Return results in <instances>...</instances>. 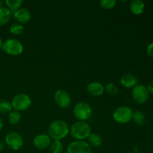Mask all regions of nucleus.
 I'll use <instances>...</instances> for the list:
<instances>
[{
	"mask_svg": "<svg viewBox=\"0 0 153 153\" xmlns=\"http://www.w3.org/2000/svg\"><path fill=\"white\" fill-rule=\"evenodd\" d=\"M55 100L57 105L61 108H67L71 104L70 94L64 90H59L55 92Z\"/></svg>",
	"mask_w": 153,
	"mask_h": 153,
	"instance_id": "9d476101",
	"label": "nucleus"
},
{
	"mask_svg": "<svg viewBox=\"0 0 153 153\" xmlns=\"http://www.w3.org/2000/svg\"><path fill=\"white\" fill-rule=\"evenodd\" d=\"M15 19L19 23H26L31 19V13L26 8H19L13 13Z\"/></svg>",
	"mask_w": 153,
	"mask_h": 153,
	"instance_id": "ddd939ff",
	"label": "nucleus"
},
{
	"mask_svg": "<svg viewBox=\"0 0 153 153\" xmlns=\"http://www.w3.org/2000/svg\"><path fill=\"white\" fill-rule=\"evenodd\" d=\"M5 143L12 150H19L23 145V140L17 132H10L6 135Z\"/></svg>",
	"mask_w": 153,
	"mask_h": 153,
	"instance_id": "6e6552de",
	"label": "nucleus"
},
{
	"mask_svg": "<svg viewBox=\"0 0 153 153\" xmlns=\"http://www.w3.org/2000/svg\"><path fill=\"white\" fill-rule=\"evenodd\" d=\"M130 10L131 13L135 15H140L143 12L145 8V4L140 0H133L130 3Z\"/></svg>",
	"mask_w": 153,
	"mask_h": 153,
	"instance_id": "2eb2a0df",
	"label": "nucleus"
},
{
	"mask_svg": "<svg viewBox=\"0 0 153 153\" xmlns=\"http://www.w3.org/2000/svg\"><path fill=\"white\" fill-rule=\"evenodd\" d=\"M4 143H3L2 141H0V152H1V151L4 149Z\"/></svg>",
	"mask_w": 153,
	"mask_h": 153,
	"instance_id": "cd10ccee",
	"label": "nucleus"
},
{
	"mask_svg": "<svg viewBox=\"0 0 153 153\" xmlns=\"http://www.w3.org/2000/svg\"><path fill=\"white\" fill-rule=\"evenodd\" d=\"M11 11L7 7H0V26L6 25L10 21Z\"/></svg>",
	"mask_w": 153,
	"mask_h": 153,
	"instance_id": "dca6fc26",
	"label": "nucleus"
},
{
	"mask_svg": "<svg viewBox=\"0 0 153 153\" xmlns=\"http://www.w3.org/2000/svg\"><path fill=\"white\" fill-rule=\"evenodd\" d=\"M21 119V115L16 111H13L9 113L8 115V121L10 124L12 125H16V124L19 123Z\"/></svg>",
	"mask_w": 153,
	"mask_h": 153,
	"instance_id": "4be33fe9",
	"label": "nucleus"
},
{
	"mask_svg": "<svg viewBox=\"0 0 153 153\" xmlns=\"http://www.w3.org/2000/svg\"><path fill=\"white\" fill-rule=\"evenodd\" d=\"M88 138L90 144L92 145L94 147H98L102 145V138L99 134H91Z\"/></svg>",
	"mask_w": 153,
	"mask_h": 153,
	"instance_id": "aec40b11",
	"label": "nucleus"
},
{
	"mask_svg": "<svg viewBox=\"0 0 153 153\" xmlns=\"http://www.w3.org/2000/svg\"><path fill=\"white\" fill-rule=\"evenodd\" d=\"M3 4H4V1H0V7H3Z\"/></svg>",
	"mask_w": 153,
	"mask_h": 153,
	"instance_id": "7c9ffc66",
	"label": "nucleus"
},
{
	"mask_svg": "<svg viewBox=\"0 0 153 153\" xmlns=\"http://www.w3.org/2000/svg\"><path fill=\"white\" fill-rule=\"evenodd\" d=\"M11 105L16 111H25L31 106V100L27 94H19L13 97Z\"/></svg>",
	"mask_w": 153,
	"mask_h": 153,
	"instance_id": "423d86ee",
	"label": "nucleus"
},
{
	"mask_svg": "<svg viewBox=\"0 0 153 153\" xmlns=\"http://www.w3.org/2000/svg\"><path fill=\"white\" fill-rule=\"evenodd\" d=\"M147 90L149 92H150L151 94H153V81L149 82V84L148 85V87H147Z\"/></svg>",
	"mask_w": 153,
	"mask_h": 153,
	"instance_id": "bb28decb",
	"label": "nucleus"
},
{
	"mask_svg": "<svg viewBox=\"0 0 153 153\" xmlns=\"http://www.w3.org/2000/svg\"><path fill=\"white\" fill-rule=\"evenodd\" d=\"M12 105L9 101L6 100H0V113L3 114H8L11 111Z\"/></svg>",
	"mask_w": 153,
	"mask_h": 153,
	"instance_id": "6ab92c4d",
	"label": "nucleus"
},
{
	"mask_svg": "<svg viewBox=\"0 0 153 153\" xmlns=\"http://www.w3.org/2000/svg\"><path fill=\"white\" fill-rule=\"evenodd\" d=\"M24 31V26L20 23H14L10 27V31L14 35L21 34Z\"/></svg>",
	"mask_w": 153,
	"mask_h": 153,
	"instance_id": "5701e85b",
	"label": "nucleus"
},
{
	"mask_svg": "<svg viewBox=\"0 0 153 153\" xmlns=\"http://www.w3.org/2000/svg\"><path fill=\"white\" fill-rule=\"evenodd\" d=\"M87 91L92 97H100L104 93L105 87L100 82H91L87 87Z\"/></svg>",
	"mask_w": 153,
	"mask_h": 153,
	"instance_id": "f8f14e48",
	"label": "nucleus"
},
{
	"mask_svg": "<svg viewBox=\"0 0 153 153\" xmlns=\"http://www.w3.org/2000/svg\"><path fill=\"white\" fill-rule=\"evenodd\" d=\"M131 94L134 101L138 104L146 102L149 98V91L147 88L143 85H137L134 87Z\"/></svg>",
	"mask_w": 153,
	"mask_h": 153,
	"instance_id": "0eeeda50",
	"label": "nucleus"
},
{
	"mask_svg": "<svg viewBox=\"0 0 153 153\" xmlns=\"http://www.w3.org/2000/svg\"><path fill=\"white\" fill-rule=\"evenodd\" d=\"M131 120H133L134 123L137 124V126H141L145 123L146 117H145V115L143 112L140 111H136L133 112L132 119Z\"/></svg>",
	"mask_w": 153,
	"mask_h": 153,
	"instance_id": "f3484780",
	"label": "nucleus"
},
{
	"mask_svg": "<svg viewBox=\"0 0 153 153\" xmlns=\"http://www.w3.org/2000/svg\"><path fill=\"white\" fill-rule=\"evenodd\" d=\"M92 112L93 111L91 105L84 102L77 103L73 109V114L76 119L79 120V121H83V122H85L91 118Z\"/></svg>",
	"mask_w": 153,
	"mask_h": 153,
	"instance_id": "20e7f679",
	"label": "nucleus"
},
{
	"mask_svg": "<svg viewBox=\"0 0 153 153\" xmlns=\"http://www.w3.org/2000/svg\"><path fill=\"white\" fill-rule=\"evenodd\" d=\"M146 51H147L148 55L153 58V42L151 43L150 44H149V46H147V49H146Z\"/></svg>",
	"mask_w": 153,
	"mask_h": 153,
	"instance_id": "a878e982",
	"label": "nucleus"
},
{
	"mask_svg": "<svg viewBox=\"0 0 153 153\" xmlns=\"http://www.w3.org/2000/svg\"><path fill=\"white\" fill-rule=\"evenodd\" d=\"M50 152L52 153H61L64 149V146L61 140H54L50 143Z\"/></svg>",
	"mask_w": 153,
	"mask_h": 153,
	"instance_id": "412c9836",
	"label": "nucleus"
},
{
	"mask_svg": "<svg viewBox=\"0 0 153 153\" xmlns=\"http://www.w3.org/2000/svg\"><path fill=\"white\" fill-rule=\"evenodd\" d=\"M91 127L86 122L78 121L71 126L70 129V135L76 140H83L91 134Z\"/></svg>",
	"mask_w": 153,
	"mask_h": 153,
	"instance_id": "f03ea898",
	"label": "nucleus"
},
{
	"mask_svg": "<svg viewBox=\"0 0 153 153\" xmlns=\"http://www.w3.org/2000/svg\"><path fill=\"white\" fill-rule=\"evenodd\" d=\"M2 44H3V42H2V40H1V37H0V49L2 47Z\"/></svg>",
	"mask_w": 153,
	"mask_h": 153,
	"instance_id": "c756f323",
	"label": "nucleus"
},
{
	"mask_svg": "<svg viewBox=\"0 0 153 153\" xmlns=\"http://www.w3.org/2000/svg\"><path fill=\"white\" fill-rule=\"evenodd\" d=\"M120 83L123 87L126 88H134L137 84V79L135 76L130 73L123 75L120 79Z\"/></svg>",
	"mask_w": 153,
	"mask_h": 153,
	"instance_id": "4468645a",
	"label": "nucleus"
},
{
	"mask_svg": "<svg viewBox=\"0 0 153 153\" xmlns=\"http://www.w3.org/2000/svg\"><path fill=\"white\" fill-rule=\"evenodd\" d=\"M67 153H91V149L89 143L87 142L76 140L69 145Z\"/></svg>",
	"mask_w": 153,
	"mask_h": 153,
	"instance_id": "1a4fd4ad",
	"label": "nucleus"
},
{
	"mask_svg": "<svg viewBox=\"0 0 153 153\" xmlns=\"http://www.w3.org/2000/svg\"><path fill=\"white\" fill-rule=\"evenodd\" d=\"M1 49L10 55H19L23 52V45L19 40L16 39L10 38L3 43Z\"/></svg>",
	"mask_w": 153,
	"mask_h": 153,
	"instance_id": "7ed1b4c3",
	"label": "nucleus"
},
{
	"mask_svg": "<svg viewBox=\"0 0 153 153\" xmlns=\"http://www.w3.org/2000/svg\"><path fill=\"white\" fill-rule=\"evenodd\" d=\"M133 111L128 106H120L113 114L114 120L118 123H127L132 119Z\"/></svg>",
	"mask_w": 153,
	"mask_h": 153,
	"instance_id": "39448f33",
	"label": "nucleus"
},
{
	"mask_svg": "<svg viewBox=\"0 0 153 153\" xmlns=\"http://www.w3.org/2000/svg\"><path fill=\"white\" fill-rule=\"evenodd\" d=\"M70 132L68 125L64 121L56 120L50 123L49 126V134L54 140H61L67 136Z\"/></svg>",
	"mask_w": 153,
	"mask_h": 153,
	"instance_id": "f257e3e1",
	"label": "nucleus"
},
{
	"mask_svg": "<svg viewBox=\"0 0 153 153\" xmlns=\"http://www.w3.org/2000/svg\"><path fill=\"white\" fill-rule=\"evenodd\" d=\"M105 91L111 95H116L119 91V88L114 83H108L105 87Z\"/></svg>",
	"mask_w": 153,
	"mask_h": 153,
	"instance_id": "b1692460",
	"label": "nucleus"
},
{
	"mask_svg": "<svg viewBox=\"0 0 153 153\" xmlns=\"http://www.w3.org/2000/svg\"><path fill=\"white\" fill-rule=\"evenodd\" d=\"M2 128H3V121L1 120V119L0 118V131L2 129Z\"/></svg>",
	"mask_w": 153,
	"mask_h": 153,
	"instance_id": "c85d7f7f",
	"label": "nucleus"
},
{
	"mask_svg": "<svg viewBox=\"0 0 153 153\" xmlns=\"http://www.w3.org/2000/svg\"><path fill=\"white\" fill-rule=\"evenodd\" d=\"M4 3L7 6V8L10 11H13L14 13L16 10L20 7L21 4L23 3V1L22 0H6Z\"/></svg>",
	"mask_w": 153,
	"mask_h": 153,
	"instance_id": "a211bd4d",
	"label": "nucleus"
},
{
	"mask_svg": "<svg viewBox=\"0 0 153 153\" xmlns=\"http://www.w3.org/2000/svg\"><path fill=\"white\" fill-rule=\"evenodd\" d=\"M34 146L38 149H45L50 146L51 140L50 137L46 134H39L36 136L34 139Z\"/></svg>",
	"mask_w": 153,
	"mask_h": 153,
	"instance_id": "9b49d317",
	"label": "nucleus"
},
{
	"mask_svg": "<svg viewBox=\"0 0 153 153\" xmlns=\"http://www.w3.org/2000/svg\"><path fill=\"white\" fill-rule=\"evenodd\" d=\"M116 4L115 0H102L100 1V5L104 9H111Z\"/></svg>",
	"mask_w": 153,
	"mask_h": 153,
	"instance_id": "393cba45",
	"label": "nucleus"
}]
</instances>
